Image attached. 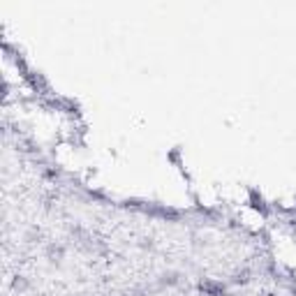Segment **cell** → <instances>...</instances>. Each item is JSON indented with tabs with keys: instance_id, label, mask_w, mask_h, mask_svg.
Segmentation results:
<instances>
[{
	"instance_id": "1",
	"label": "cell",
	"mask_w": 296,
	"mask_h": 296,
	"mask_svg": "<svg viewBox=\"0 0 296 296\" xmlns=\"http://www.w3.org/2000/svg\"><path fill=\"white\" fill-rule=\"evenodd\" d=\"M197 289L201 291L203 296H227V285L220 280H211V278H203L199 280Z\"/></svg>"
},
{
	"instance_id": "2",
	"label": "cell",
	"mask_w": 296,
	"mask_h": 296,
	"mask_svg": "<svg viewBox=\"0 0 296 296\" xmlns=\"http://www.w3.org/2000/svg\"><path fill=\"white\" fill-rule=\"evenodd\" d=\"M46 259H49L51 264H60L65 259V245L49 243V245H46Z\"/></svg>"
},
{
	"instance_id": "3",
	"label": "cell",
	"mask_w": 296,
	"mask_h": 296,
	"mask_svg": "<svg viewBox=\"0 0 296 296\" xmlns=\"http://www.w3.org/2000/svg\"><path fill=\"white\" fill-rule=\"evenodd\" d=\"M180 280H183V275H180L178 271H164L160 278H157V285L160 287H176V285H180Z\"/></svg>"
},
{
	"instance_id": "4",
	"label": "cell",
	"mask_w": 296,
	"mask_h": 296,
	"mask_svg": "<svg viewBox=\"0 0 296 296\" xmlns=\"http://www.w3.org/2000/svg\"><path fill=\"white\" fill-rule=\"evenodd\" d=\"M14 289H16V291H26L28 289V280H26V278H23V275L14 278Z\"/></svg>"
}]
</instances>
